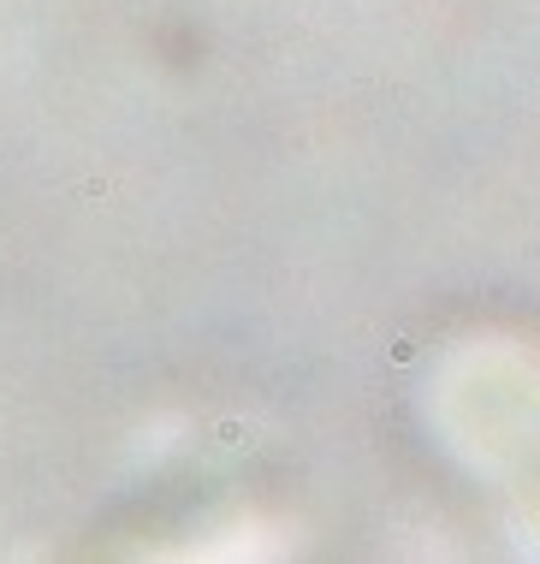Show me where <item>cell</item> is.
<instances>
[{"mask_svg": "<svg viewBox=\"0 0 540 564\" xmlns=\"http://www.w3.org/2000/svg\"><path fill=\"white\" fill-rule=\"evenodd\" d=\"M244 440H249L244 422H220V446H244Z\"/></svg>", "mask_w": 540, "mask_h": 564, "instance_id": "1", "label": "cell"}, {"mask_svg": "<svg viewBox=\"0 0 540 564\" xmlns=\"http://www.w3.org/2000/svg\"><path fill=\"white\" fill-rule=\"evenodd\" d=\"M392 362H416V338H392Z\"/></svg>", "mask_w": 540, "mask_h": 564, "instance_id": "2", "label": "cell"}]
</instances>
